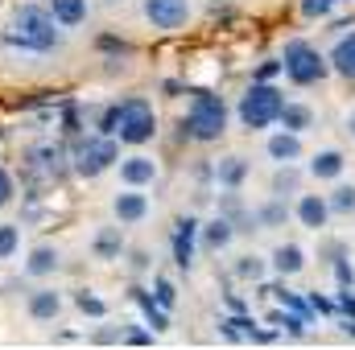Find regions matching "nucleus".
Here are the masks:
<instances>
[{
  "label": "nucleus",
  "mask_w": 355,
  "mask_h": 350,
  "mask_svg": "<svg viewBox=\"0 0 355 350\" xmlns=\"http://www.w3.org/2000/svg\"><path fill=\"white\" fill-rule=\"evenodd\" d=\"M174 301H178V288L170 280H157V305L162 309H174Z\"/></svg>",
  "instance_id": "32"
},
{
  "label": "nucleus",
  "mask_w": 355,
  "mask_h": 350,
  "mask_svg": "<svg viewBox=\"0 0 355 350\" xmlns=\"http://www.w3.org/2000/svg\"><path fill=\"white\" fill-rule=\"evenodd\" d=\"M277 75H285V66H281V58H268V62H261V71H257L252 83H272Z\"/></svg>",
  "instance_id": "31"
},
{
  "label": "nucleus",
  "mask_w": 355,
  "mask_h": 350,
  "mask_svg": "<svg viewBox=\"0 0 355 350\" xmlns=\"http://www.w3.org/2000/svg\"><path fill=\"white\" fill-rule=\"evenodd\" d=\"M268 268H272L277 276H297V272L306 268V252H302L297 243H281V248L272 252V260H268Z\"/></svg>",
  "instance_id": "15"
},
{
  "label": "nucleus",
  "mask_w": 355,
  "mask_h": 350,
  "mask_svg": "<svg viewBox=\"0 0 355 350\" xmlns=\"http://www.w3.org/2000/svg\"><path fill=\"white\" fill-rule=\"evenodd\" d=\"M244 177H248V161H244V157H223V161L215 165V181H219L223 190H240Z\"/></svg>",
  "instance_id": "19"
},
{
  "label": "nucleus",
  "mask_w": 355,
  "mask_h": 350,
  "mask_svg": "<svg viewBox=\"0 0 355 350\" xmlns=\"http://www.w3.org/2000/svg\"><path fill=\"white\" fill-rule=\"evenodd\" d=\"M343 128H347V136H352V140H355V107H352V111H347V116H343Z\"/></svg>",
  "instance_id": "37"
},
{
  "label": "nucleus",
  "mask_w": 355,
  "mask_h": 350,
  "mask_svg": "<svg viewBox=\"0 0 355 350\" xmlns=\"http://www.w3.org/2000/svg\"><path fill=\"white\" fill-rule=\"evenodd\" d=\"M112 214L124 223V227H137V223H145L149 219V198L141 194V190H124V194H116L112 198Z\"/></svg>",
  "instance_id": "9"
},
{
  "label": "nucleus",
  "mask_w": 355,
  "mask_h": 350,
  "mask_svg": "<svg viewBox=\"0 0 355 350\" xmlns=\"http://www.w3.org/2000/svg\"><path fill=\"white\" fill-rule=\"evenodd\" d=\"M327 62H331V71H335V75H343L347 83H355V29L335 37V46H331Z\"/></svg>",
  "instance_id": "13"
},
{
  "label": "nucleus",
  "mask_w": 355,
  "mask_h": 350,
  "mask_svg": "<svg viewBox=\"0 0 355 350\" xmlns=\"http://www.w3.org/2000/svg\"><path fill=\"white\" fill-rule=\"evenodd\" d=\"M297 185H302V174H297L293 165H281V169L272 174V194H277V198H285V194H297Z\"/></svg>",
  "instance_id": "26"
},
{
  "label": "nucleus",
  "mask_w": 355,
  "mask_h": 350,
  "mask_svg": "<svg viewBox=\"0 0 355 350\" xmlns=\"http://www.w3.org/2000/svg\"><path fill=\"white\" fill-rule=\"evenodd\" d=\"M141 305H145V313H149V322H153V330H166V326H170V322H166V313H162V309H157V305H153L149 297H141Z\"/></svg>",
  "instance_id": "34"
},
{
  "label": "nucleus",
  "mask_w": 355,
  "mask_h": 350,
  "mask_svg": "<svg viewBox=\"0 0 355 350\" xmlns=\"http://www.w3.org/2000/svg\"><path fill=\"white\" fill-rule=\"evenodd\" d=\"M79 309L91 313V317H103V313H107V309H103V301H99V297H87V293H79Z\"/></svg>",
  "instance_id": "33"
},
{
  "label": "nucleus",
  "mask_w": 355,
  "mask_h": 350,
  "mask_svg": "<svg viewBox=\"0 0 355 350\" xmlns=\"http://www.w3.org/2000/svg\"><path fill=\"white\" fill-rule=\"evenodd\" d=\"M58 309H62V297H58L54 288H37V293L29 297V317H33V322H54Z\"/></svg>",
  "instance_id": "17"
},
{
  "label": "nucleus",
  "mask_w": 355,
  "mask_h": 350,
  "mask_svg": "<svg viewBox=\"0 0 355 350\" xmlns=\"http://www.w3.org/2000/svg\"><path fill=\"white\" fill-rule=\"evenodd\" d=\"M327 206H331V214H339V219H352L355 214V181H335V190L327 194Z\"/></svg>",
  "instance_id": "20"
},
{
  "label": "nucleus",
  "mask_w": 355,
  "mask_h": 350,
  "mask_svg": "<svg viewBox=\"0 0 355 350\" xmlns=\"http://www.w3.org/2000/svg\"><path fill=\"white\" fill-rule=\"evenodd\" d=\"M182 128H186V136L198 140V145L219 140V136L227 132V103H223L219 95H211V91H198V95L190 99V107H186Z\"/></svg>",
  "instance_id": "3"
},
{
  "label": "nucleus",
  "mask_w": 355,
  "mask_h": 350,
  "mask_svg": "<svg viewBox=\"0 0 355 350\" xmlns=\"http://www.w3.org/2000/svg\"><path fill=\"white\" fill-rule=\"evenodd\" d=\"M124 252V235H120V227H103L99 235H95V256L99 260H116Z\"/></svg>",
  "instance_id": "23"
},
{
  "label": "nucleus",
  "mask_w": 355,
  "mask_h": 350,
  "mask_svg": "<svg viewBox=\"0 0 355 350\" xmlns=\"http://www.w3.org/2000/svg\"><path fill=\"white\" fill-rule=\"evenodd\" d=\"M120 181H124V185H132V190L153 185V181H157V161H153V157H145V153L124 157V161H120Z\"/></svg>",
  "instance_id": "12"
},
{
  "label": "nucleus",
  "mask_w": 355,
  "mask_h": 350,
  "mask_svg": "<svg viewBox=\"0 0 355 350\" xmlns=\"http://www.w3.org/2000/svg\"><path fill=\"white\" fill-rule=\"evenodd\" d=\"M62 145H54V140H42V145H33L29 149V161L37 165V169H46V174H58L62 169Z\"/></svg>",
  "instance_id": "21"
},
{
  "label": "nucleus",
  "mask_w": 355,
  "mask_h": 350,
  "mask_svg": "<svg viewBox=\"0 0 355 350\" xmlns=\"http://www.w3.org/2000/svg\"><path fill=\"white\" fill-rule=\"evenodd\" d=\"M4 37L12 46H21V50H33V54H46V50H54L62 42V33L54 29V12L42 8V4H21L12 12V25H8Z\"/></svg>",
  "instance_id": "1"
},
{
  "label": "nucleus",
  "mask_w": 355,
  "mask_h": 350,
  "mask_svg": "<svg viewBox=\"0 0 355 350\" xmlns=\"http://www.w3.org/2000/svg\"><path fill=\"white\" fill-rule=\"evenodd\" d=\"M265 153H268V161H277V165H297L306 149H302V136L297 132H285L281 128V132H272L265 140Z\"/></svg>",
  "instance_id": "11"
},
{
  "label": "nucleus",
  "mask_w": 355,
  "mask_h": 350,
  "mask_svg": "<svg viewBox=\"0 0 355 350\" xmlns=\"http://www.w3.org/2000/svg\"><path fill=\"white\" fill-rule=\"evenodd\" d=\"M277 124L285 128V132H306V128H314V107L310 103H285L281 107V116H277Z\"/></svg>",
  "instance_id": "16"
},
{
  "label": "nucleus",
  "mask_w": 355,
  "mask_h": 350,
  "mask_svg": "<svg viewBox=\"0 0 355 350\" xmlns=\"http://www.w3.org/2000/svg\"><path fill=\"white\" fill-rule=\"evenodd\" d=\"M202 231V243L211 248V252H219V248H227L232 243V235H236V223L227 219V214H219V219H211L207 227H198Z\"/></svg>",
  "instance_id": "18"
},
{
  "label": "nucleus",
  "mask_w": 355,
  "mask_h": 350,
  "mask_svg": "<svg viewBox=\"0 0 355 350\" xmlns=\"http://www.w3.org/2000/svg\"><path fill=\"white\" fill-rule=\"evenodd\" d=\"M339 309H343V313L355 322V293H339Z\"/></svg>",
  "instance_id": "35"
},
{
  "label": "nucleus",
  "mask_w": 355,
  "mask_h": 350,
  "mask_svg": "<svg viewBox=\"0 0 355 350\" xmlns=\"http://www.w3.org/2000/svg\"><path fill=\"white\" fill-rule=\"evenodd\" d=\"M17 248H21V231L12 223H0V260L17 256Z\"/></svg>",
  "instance_id": "30"
},
{
  "label": "nucleus",
  "mask_w": 355,
  "mask_h": 350,
  "mask_svg": "<svg viewBox=\"0 0 355 350\" xmlns=\"http://www.w3.org/2000/svg\"><path fill=\"white\" fill-rule=\"evenodd\" d=\"M281 107H285V95L272 87V83H252V87L240 95V107H236L240 128H248V132H265V128L277 124Z\"/></svg>",
  "instance_id": "5"
},
{
  "label": "nucleus",
  "mask_w": 355,
  "mask_h": 350,
  "mask_svg": "<svg viewBox=\"0 0 355 350\" xmlns=\"http://www.w3.org/2000/svg\"><path fill=\"white\" fill-rule=\"evenodd\" d=\"M347 0H302V17L306 21H327L335 8H343Z\"/></svg>",
  "instance_id": "28"
},
{
  "label": "nucleus",
  "mask_w": 355,
  "mask_h": 350,
  "mask_svg": "<svg viewBox=\"0 0 355 350\" xmlns=\"http://www.w3.org/2000/svg\"><path fill=\"white\" fill-rule=\"evenodd\" d=\"M219 330L227 334V338H257V326H252V317H227V322H219Z\"/></svg>",
  "instance_id": "29"
},
{
  "label": "nucleus",
  "mask_w": 355,
  "mask_h": 350,
  "mask_svg": "<svg viewBox=\"0 0 355 350\" xmlns=\"http://www.w3.org/2000/svg\"><path fill=\"white\" fill-rule=\"evenodd\" d=\"M141 12L153 29L162 33H178L190 21V0H141Z\"/></svg>",
  "instance_id": "7"
},
{
  "label": "nucleus",
  "mask_w": 355,
  "mask_h": 350,
  "mask_svg": "<svg viewBox=\"0 0 355 350\" xmlns=\"http://www.w3.org/2000/svg\"><path fill=\"white\" fill-rule=\"evenodd\" d=\"M306 174L314 177V181H339V177L347 174V157H343V149H318V153L310 157Z\"/></svg>",
  "instance_id": "10"
},
{
  "label": "nucleus",
  "mask_w": 355,
  "mask_h": 350,
  "mask_svg": "<svg viewBox=\"0 0 355 350\" xmlns=\"http://www.w3.org/2000/svg\"><path fill=\"white\" fill-rule=\"evenodd\" d=\"M265 272H268L265 256H240V260H236V276H240V280H265Z\"/></svg>",
  "instance_id": "27"
},
{
  "label": "nucleus",
  "mask_w": 355,
  "mask_h": 350,
  "mask_svg": "<svg viewBox=\"0 0 355 350\" xmlns=\"http://www.w3.org/2000/svg\"><path fill=\"white\" fill-rule=\"evenodd\" d=\"M54 268H58V252H54V248H33V256L25 264L29 276H46V272H54Z\"/></svg>",
  "instance_id": "24"
},
{
  "label": "nucleus",
  "mask_w": 355,
  "mask_h": 350,
  "mask_svg": "<svg viewBox=\"0 0 355 350\" xmlns=\"http://www.w3.org/2000/svg\"><path fill=\"white\" fill-rule=\"evenodd\" d=\"M293 214L306 231H322L331 223V206H327V194H297L293 202Z\"/></svg>",
  "instance_id": "8"
},
{
  "label": "nucleus",
  "mask_w": 355,
  "mask_h": 350,
  "mask_svg": "<svg viewBox=\"0 0 355 350\" xmlns=\"http://www.w3.org/2000/svg\"><path fill=\"white\" fill-rule=\"evenodd\" d=\"M120 161V149L112 136H95V140H83L79 153H75V174L79 177H99L103 169H112Z\"/></svg>",
  "instance_id": "6"
},
{
  "label": "nucleus",
  "mask_w": 355,
  "mask_h": 350,
  "mask_svg": "<svg viewBox=\"0 0 355 350\" xmlns=\"http://www.w3.org/2000/svg\"><path fill=\"white\" fill-rule=\"evenodd\" d=\"M281 66H285V79H289L293 87H314V83H322V79L331 75V62H327V54H322L318 46L302 42V37L285 42Z\"/></svg>",
  "instance_id": "4"
},
{
  "label": "nucleus",
  "mask_w": 355,
  "mask_h": 350,
  "mask_svg": "<svg viewBox=\"0 0 355 350\" xmlns=\"http://www.w3.org/2000/svg\"><path fill=\"white\" fill-rule=\"evenodd\" d=\"M50 12H54V21H58V25L75 29V25H83V21H87V0H50Z\"/></svg>",
  "instance_id": "22"
},
{
  "label": "nucleus",
  "mask_w": 355,
  "mask_h": 350,
  "mask_svg": "<svg viewBox=\"0 0 355 350\" xmlns=\"http://www.w3.org/2000/svg\"><path fill=\"white\" fill-rule=\"evenodd\" d=\"M8 198H12V177H8L4 169H0V206H4Z\"/></svg>",
  "instance_id": "36"
},
{
  "label": "nucleus",
  "mask_w": 355,
  "mask_h": 350,
  "mask_svg": "<svg viewBox=\"0 0 355 350\" xmlns=\"http://www.w3.org/2000/svg\"><path fill=\"white\" fill-rule=\"evenodd\" d=\"M194 235H198V223H194V219H178L174 223V260H178V268H190V264H194Z\"/></svg>",
  "instance_id": "14"
},
{
  "label": "nucleus",
  "mask_w": 355,
  "mask_h": 350,
  "mask_svg": "<svg viewBox=\"0 0 355 350\" xmlns=\"http://www.w3.org/2000/svg\"><path fill=\"white\" fill-rule=\"evenodd\" d=\"M252 219H257L261 227H281V223L289 219V206H285L281 198H272V202H265V206H261V210H257Z\"/></svg>",
  "instance_id": "25"
},
{
  "label": "nucleus",
  "mask_w": 355,
  "mask_h": 350,
  "mask_svg": "<svg viewBox=\"0 0 355 350\" xmlns=\"http://www.w3.org/2000/svg\"><path fill=\"white\" fill-rule=\"evenodd\" d=\"M103 136H120L124 145H145L157 136V111L145 99H124L103 111Z\"/></svg>",
  "instance_id": "2"
}]
</instances>
